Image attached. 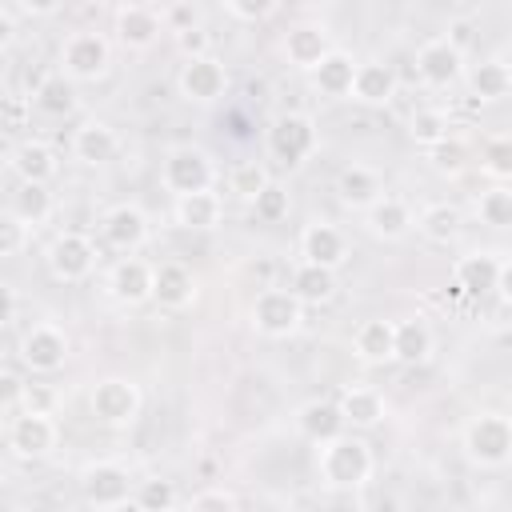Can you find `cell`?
<instances>
[{
    "label": "cell",
    "mask_w": 512,
    "mask_h": 512,
    "mask_svg": "<svg viewBox=\"0 0 512 512\" xmlns=\"http://www.w3.org/2000/svg\"><path fill=\"white\" fill-rule=\"evenodd\" d=\"M320 476L332 488H356L372 476V452L360 436H336L328 444H320Z\"/></svg>",
    "instance_id": "cell-1"
},
{
    "label": "cell",
    "mask_w": 512,
    "mask_h": 512,
    "mask_svg": "<svg viewBox=\"0 0 512 512\" xmlns=\"http://www.w3.org/2000/svg\"><path fill=\"white\" fill-rule=\"evenodd\" d=\"M464 452L480 468H504L512 456V424L500 412H480L464 428Z\"/></svg>",
    "instance_id": "cell-2"
},
{
    "label": "cell",
    "mask_w": 512,
    "mask_h": 512,
    "mask_svg": "<svg viewBox=\"0 0 512 512\" xmlns=\"http://www.w3.org/2000/svg\"><path fill=\"white\" fill-rule=\"evenodd\" d=\"M160 180L168 192L180 196H192V192H212V180H216V168H212V156L204 148H172L164 156V168H160Z\"/></svg>",
    "instance_id": "cell-3"
},
{
    "label": "cell",
    "mask_w": 512,
    "mask_h": 512,
    "mask_svg": "<svg viewBox=\"0 0 512 512\" xmlns=\"http://www.w3.org/2000/svg\"><path fill=\"white\" fill-rule=\"evenodd\" d=\"M268 152L272 160H280L284 168H296L304 164L312 152H316V124L300 112H288L280 116L272 128H268Z\"/></svg>",
    "instance_id": "cell-4"
},
{
    "label": "cell",
    "mask_w": 512,
    "mask_h": 512,
    "mask_svg": "<svg viewBox=\"0 0 512 512\" xmlns=\"http://www.w3.org/2000/svg\"><path fill=\"white\" fill-rule=\"evenodd\" d=\"M304 320V304L288 288H260L252 300V324L264 336H292Z\"/></svg>",
    "instance_id": "cell-5"
},
{
    "label": "cell",
    "mask_w": 512,
    "mask_h": 512,
    "mask_svg": "<svg viewBox=\"0 0 512 512\" xmlns=\"http://www.w3.org/2000/svg\"><path fill=\"white\" fill-rule=\"evenodd\" d=\"M108 40L100 32H72L60 48V76L68 80H96L108 68Z\"/></svg>",
    "instance_id": "cell-6"
},
{
    "label": "cell",
    "mask_w": 512,
    "mask_h": 512,
    "mask_svg": "<svg viewBox=\"0 0 512 512\" xmlns=\"http://www.w3.org/2000/svg\"><path fill=\"white\" fill-rule=\"evenodd\" d=\"M88 408H92V416H96L100 424L120 428V424L136 420V412H140V388H136L132 380H124V376H108V380H100V384L92 388Z\"/></svg>",
    "instance_id": "cell-7"
},
{
    "label": "cell",
    "mask_w": 512,
    "mask_h": 512,
    "mask_svg": "<svg viewBox=\"0 0 512 512\" xmlns=\"http://www.w3.org/2000/svg\"><path fill=\"white\" fill-rule=\"evenodd\" d=\"M92 264H96V248H92V240L84 232H60L52 240V248H48V268H52L56 280L76 284V280H84L92 272Z\"/></svg>",
    "instance_id": "cell-8"
},
{
    "label": "cell",
    "mask_w": 512,
    "mask_h": 512,
    "mask_svg": "<svg viewBox=\"0 0 512 512\" xmlns=\"http://www.w3.org/2000/svg\"><path fill=\"white\" fill-rule=\"evenodd\" d=\"M228 88V72L220 60L212 56H196V60H184L180 68V96L192 100V104H212L220 100Z\"/></svg>",
    "instance_id": "cell-9"
},
{
    "label": "cell",
    "mask_w": 512,
    "mask_h": 512,
    "mask_svg": "<svg viewBox=\"0 0 512 512\" xmlns=\"http://www.w3.org/2000/svg\"><path fill=\"white\" fill-rule=\"evenodd\" d=\"M500 272H504V260L500 256H492V252H468L452 268V288L464 292V296H472V300H480V296L496 292Z\"/></svg>",
    "instance_id": "cell-10"
},
{
    "label": "cell",
    "mask_w": 512,
    "mask_h": 512,
    "mask_svg": "<svg viewBox=\"0 0 512 512\" xmlns=\"http://www.w3.org/2000/svg\"><path fill=\"white\" fill-rule=\"evenodd\" d=\"M80 492L96 508H116L120 500H128V472L120 464H112V460L88 464L80 472Z\"/></svg>",
    "instance_id": "cell-11"
},
{
    "label": "cell",
    "mask_w": 512,
    "mask_h": 512,
    "mask_svg": "<svg viewBox=\"0 0 512 512\" xmlns=\"http://www.w3.org/2000/svg\"><path fill=\"white\" fill-rule=\"evenodd\" d=\"M20 360L32 372H56L68 360V336L52 324H36L24 340H20Z\"/></svg>",
    "instance_id": "cell-12"
},
{
    "label": "cell",
    "mask_w": 512,
    "mask_h": 512,
    "mask_svg": "<svg viewBox=\"0 0 512 512\" xmlns=\"http://www.w3.org/2000/svg\"><path fill=\"white\" fill-rule=\"evenodd\" d=\"M152 300L160 308H188L196 300V276L180 260H164L152 268Z\"/></svg>",
    "instance_id": "cell-13"
},
{
    "label": "cell",
    "mask_w": 512,
    "mask_h": 512,
    "mask_svg": "<svg viewBox=\"0 0 512 512\" xmlns=\"http://www.w3.org/2000/svg\"><path fill=\"white\" fill-rule=\"evenodd\" d=\"M8 444H12L16 456H28V460L52 452V448H56V424H52V416L20 412V416L12 420V428H8Z\"/></svg>",
    "instance_id": "cell-14"
},
{
    "label": "cell",
    "mask_w": 512,
    "mask_h": 512,
    "mask_svg": "<svg viewBox=\"0 0 512 512\" xmlns=\"http://www.w3.org/2000/svg\"><path fill=\"white\" fill-rule=\"evenodd\" d=\"M460 64H464V52H456L444 36L420 44V52H416V72H420V80L432 84V88L452 84V80L460 76Z\"/></svg>",
    "instance_id": "cell-15"
},
{
    "label": "cell",
    "mask_w": 512,
    "mask_h": 512,
    "mask_svg": "<svg viewBox=\"0 0 512 512\" xmlns=\"http://www.w3.org/2000/svg\"><path fill=\"white\" fill-rule=\"evenodd\" d=\"M300 256H304V264L336 272L344 264V256H348V244H344V236L332 224H308L300 232Z\"/></svg>",
    "instance_id": "cell-16"
},
{
    "label": "cell",
    "mask_w": 512,
    "mask_h": 512,
    "mask_svg": "<svg viewBox=\"0 0 512 512\" xmlns=\"http://www.w3.org/2000/svg\"><path fill=\"white\" fill-rule=\"evenodd\" d=\"M104 240L112 248H120V252H136L148 240V216L136 204H116L104 216Z\"/></svg>",
    "instance_id": "cell-17"
},
{
    "label": "cell",
    "mask_w": 512,
    "mask_h": 512,
    "mask_svg": "<svg viewBox=\"0 0 512 512\" xmlns=\"http://www.w3.org/2000/svg\"><path fill=\"white\" fill-rule=\"evenodd\" d=\"M108 288L120 304H140V300H152V264L136 260V256H124L116 260L112 276H108Z\"/></svg>",
    "instance_id": "cell-18"
},
{
    "label": "cell",
    "mask_w": 512,
    "mask_h": 512,
    "mask_svg": "<svg viewBox=\"0 0 512 512\" xmlns=\"http://www.w3.org/2000/svg\"><path fill=\"white\" fill-rule=\"evenodd\" d=\"M160 28L164 24H160V12L152 4H124L116 12V36L128 48H148L160 36Z\"/></svg>",
    "instance_id": "cell-19"
},
{
    "label": "cell",
    "mask_w": 512,
    "mask_h": 512,
    "mask_svg": "<svg viewBox=\"0 0 512 512\" xmlns=\"http://www.w3.org/2000/svg\"><path fill=\"white\" fill-rule=\"evenodd\" d=\"M328 52H332L328 32L316 28V24H296V28H288V36H284V56H288V64H296V68H304V72H312Z\"/></svg>",
    "instance_id": "cell-20"
},
{
    "label": "cell",
    "mask_w": 512,
    "mask_h": 512,
    "mask_svg": "<svg viewBox=\"0 0 512 512\" xmlns=\"http://www.w3.org/2000/svg\"><path fill=\"white\" fill-rule=\"evenodd\" d=\"M348 96H356L360 104H388L396 96V72L384 60H364V64H356Z\"/></svg>",
    "instance_id": "cell-21"
},
{
    "label": "cell",
    "mask_w": 512,
    "mask_h": 512,
    "mask_svg": "<svg viewBox=\"0 0 512 512\" xmlns=\"http://www.w3.org/2000/svg\"><path fill=\"white\" fill-rule=\"evenodd\" d=\"M120 148V136L104 124V120H84L72 136V152L80 164H108Z\"/></svg>",
    "instance_id": "cell-22"
},
{
    "label": "cell",
    "mask_w": 512,
    "mask_h": 512,
    "mask_svg": "<svg viewBox=\"0 0 512 512\" xmlns=\"http://www.w3.org/2000/svg\"><path fill=\"white\" fill-rule=\"evenodd\" d=\"M296 424H300V432L312 440V444H328V440H336V436H344V416H340V408H336V400H308L300 412H296Z\"/></svg>",
    "instance_id": "cell-23"
},
{
    "label": "cell",
    "mask_w": 512,
    "mask_h": 512,
    "mask_svg": "<svg viewBox=\"0 0 512 512\" xmlns=\"http://www.w3.org/2000/svg\"><path fill=\"white\" fill-rule=\"evenodd\" d=\"M336 196L348 204V208H372L380 196H384V184L372 168L364 164H348L340 176H336Z\"/></svg>",
    "instance_id": "cell-24"
},
{
    "label": "cell",
    "mask_w": 512,
    "mask_h": 512,
    "mask_svg": "<svg viewBox=\"0 0 512 512\" xmlns=\"http://www.w3.org/2000/svg\"><path fill=\"white\" fill-rule=\"evenodd\" d=\"M352 76H356V60L340 48H332L316 68H312V84L324 96H348L352 92Z\"/></svg>",
    "instance_id": "cell-25"
},
{
    "label": "cell",
    "mask_w": 512,
    "mask_h": 512,
    "mask_svg": "<svg viewBox=\"0 0 512 512\" xmlns=\"http://www.w3.org/2000/svg\"><path fill=\"white\" fill-rule=\"evenodd\" d=\"M12 168L20 172L24 184H48L56 176V152L44 140H24L12 152Z\"/></svg>",
    "instance_id": "cell-26"
},
{
    "label": "cell",
    "mask_w": 512,
    "mask_h": 512,
    "mask_svg": "<svg viewBox=\"0 0 512 512\" xmlns=\"http://www.w3.org/2000/svg\"><path fill=\"white\" fill-rule=\"evenodd\" d=\"M368 212V228H372V236H380V240H400L416 220H412V212H408V204L404 200H396V196H380L372 208H364Z\"/></svg>",
    "instance_id": "cell-27"
},
{
    "label": "cell",
    "mask_w": 512,
    "mask_h": 512,
    "mask_svg": "<svg viewBox=\"0 0 512 512\" xmlns=\"http://www.w3.org/2000/svg\"><path fill=\"white\" fill-rule=\"evenodd\" d=\"M392 332H396V324L392 320H364L360 328H356V336H352V348H356V356L364 360V364H384V360H392Z\"/></svg>",
    "instance_id": "cell-28"
},
{
    "label": "cell",
    "mask_w": 512,
    "mask_h": 512,
    "mask_svg": "<svg viewBox=\"0 0 512 512\" xmlns=\"http://www.w3.org/2000/svg\"><path fill=\"white\" fill-rule=\"evenodd\" d=\"M336 408H340L344 424H352V428H372L384 416V400H380L376 388H344Z\"/></svg>",
    "instance_id": "cell-29"
},
{
    "label": "cell",
    "mask_w": 512,
    "mask_h": 512,
    "mask_svg": "<svg viewBox=\"0 0 512 512\" xmlns=\"http://www.w3.org/2000/svg\"><path fill=\"white\" fill-rule=\"evenodd\" d=\"M432 352V332L424 320H400L396 332H392V360H404V364H420L428 360Z\"/></svg>",
    "instance_id": "cell-30"
},
{
    "label": "cell",
    "mask_w": 512,
    "mask_h": 512,
    "mask_svg": "<svg viewBox=\"0 0 512 512\" xmlns=\"http://www.w3.org/2000/svg\"><path fill=\"white\" fill-rule=\"evenodd\" d=\"M300 304H324L332 292H336V272L328 268H316V264H300L292 272V288H288Z\"/></svg>",
    "instance_id": "cell-31"
},
{
    "label": "cell",
    "mask_w": 512,
    "mask_h": 512,
    "mask_svg": "<svg viewBox=\"0 0 512 512\" xmlns=\"http://www.w3.org/2000/svg\"><path fill=\"white\" fill-rule=\"evenodd\" d=\"M12 216L24 228L28 224H44L52 216V192H48V184H24L20 180V188L12 192Z\"/></svg>",
    "instance_id": "cell-32"
},
{
    "label": "cell",
    "mask_w": 512,
    "mask_h": 512,
    "mask_svg": "<svg viewBox=\"0 0 512 512\" xmlns=\"http://www.w3.org/2000/svg\"><path fill=\"white\" fill-rule=\"evenodd\" d=\"M176 224L180 228H216L220 224V196L216 192H192L176 200Z\"/></svg>",
    "instance_id": "cell-33"
},
{
    "label": "cell",
    "mask_w": 512,
    "mask_h": 512,
    "mask_svg": "<svg viewBox=\"0 0 512 512\" xmlns=\"http://www.w3.org/2000/svg\"><path fill=\"white\" fill-rule=\"evenodd\" d=\"M468 84H472V92H476L480 100H500V96H508V88H512V72H508L504 60H484V64H476V68L468 72Z\"/></svg>",
    "instance_id": "cell-34"
},
{
    "label": "cell",
    "mask_w": 512,
    "mask_h": 512,
    "mask_svg": "<svg viewBox=\"0 0 512 512\" xmlns=\"http://www.w3.org/2000/svg\"><path fill=\"white\" fill-rule=\"evenodd\" d=\"M36 108L40 112H48V116H68L72 108H76V88H72V80L68 76H48V80H40V88H36Z\"/></svg>",
    "instance_id": "cell-35"
},
{
    "label": "cell",
    "mask_w": 512,
    "mask_h": 512,
    "mask_svg": "<svg viewBox=\"0 0 512 512\" xmlns=\"http://www.w3.org/2000/svg\"><path fill=\"white\" fill-rule=\"evenodd\" d=\"M460 224H464V216H460L456 204H432V208L420 212V232L436 244H448L460 232Z\"/></svg>",
    "instance_id": "cell-36"
},
{
    "label": "cell",
    "mask_w": 512,
    "mask_h": 512,
    "mask_svg": "<svg viewBox=\"0 0 512 512\" xmlns=\"http://www.w3.org/2000/svg\"><path fill=\"white\" fill-rule=\"evenodd\" d=\"M408 136H412L416 144H424V148L440 144V140L448 136V116H444L440 108H420V112H412V120H408Z\"/></svg>",
    "instance_id": "cell-37"
},
{
    "label": "cell",
    "mask_w": 512,
    "mask_h": 512,
    "mask_svg": "<svg viewBox=\"0 0 512 512\" xmlns=\"http://www.w3.org/2000/svg\"><path fill=\"white\" fill-rule=\"evenodd\" d=\"M268 184V172L256 164V160H244V164H236L232 172H228V192L232 196H240V200H256V192Z\"/></svg>",
    "instance_id": "cell-38"
},
{
    "label": "cell",
    "mask_w": 512,
    "mask_h": 512,
    "mask_svg": "<svg viewBox=\"0 0 512 512\" xmlns=\"http://www.w3.org/2000/svg\"><path fill=\"white\" fill-rule=\"evenodd\" d=\"M476 212H480V220H484V224H492V228H504V224H512V192H508L504 184L488 188V192L480 196Z\"/></svg>",
    "instance_id": "cell-39"
},
{
    "label": "cell",
    "mask_w": 512,
    "mask_h": 512,
    "mask_svg": "<svg viewBox=\"0 0 512 512\" xmlns=\"http://www.w3.org/2000/svg\"><path fill=\"white\" fill-rule=\"evenodd\" d=\"M252 212H256V220H264V224H276V220H284L288 216V192L280 188V184H264L260 192H256V200H252Z\"/></svg>",
    "instance_id": "cell-40"
},
{
    "label": "cell",
    "mask_w": 512,
    "mask_h": 512,
    "mask_svg": "<svg viewBox=\"0 0 512 512\" xmlns=\"http://www.w3.org/2000/svg\"><path fill=\"white\" fill-rule=\"evenodd\" d=\"M136 504L144 508V512H172V504H176V488H172V480H144L140 484V492H136Z\"/></svg>",
    "instance_id": "cell-41"
},
{
    "label": "cell",
    "mask_w": 512,
    "mask_h": 512,
    "mask_svg": "<svg viewBox=\"0 0 512 512\" xmlns=\"http://www.w3.org/2000/svg\"><path fill=\"white\" fill-rule=\"evenodd\" d=\"M464 156H468L464 144H460V140H448V136L428 148V160H432L436 172H460V168H464Z\"/></svg>",
    "instance_id": "cell-42"
},
{
    "label": "cell",
    "mask_w": 512,
    "mask_h": 512,
    "mask_svg": "<svg viewBox=\"0 0 512 512\" xmlns=\"http://www.w3.org/2000/svg\"><path fill=\"white\" fill-rule=\"evenodd\" d=\"M24 412H36V416H52L56 408V392L48 384H24V396H20Z\"/></svg>",
    "instance_id": "cell-43"
},
{
    "label": "cell",
    "mask_w": 512,
    "mask_h": 512,
    "mask_svg": "<svg viewBox=\"0 0 512 512\" xmlns=\"http://www.w3.org/2000/svg\"><path fill=\"white\" fill-rule=\"evenodd\" d=\"M24 240H28V228L8 212V216H0V256H16L20 248H24Z\"/></svg>",
    "instance_id": "cell-44"
},
{
    "label": "cell",
    "mask_w": 512,
    "mask_h": 512,
    "mask_svg": "<svg viewBox=\"0 0 512 512\" xmlns=\"http://www.w3.org/2000/svg\"><path fill=\"white\" fill-rule=\"evenodd\" d=\"M484 168L504 180V176L512 172V144H508V140H492V144L484 148Z\"/></svg>",
    "instance_id": "cell-45"
},
{
    "label": "cell",
    "mask_w": 512,
    "mask_h": 512,
    "mask_svg": "<svg viewBox=\"0 0 512 512\" xmlns=\"http://www.w3.org/2000/svg\"><path fill=\"white\" fill-rule=\"evenodd\" d=\"M160 24L180 36V32L196 28V8L192 4H168V8H160Z\"/></svg>",
    "instance_id": "cell-46"
},
{
    "label": "cell",
    "mask_w": 512,
    "mask_h": 512,
    "mask_svg": "<svg viewBox=\"0 0 512 512\" xmlns=\"http://www.w3.org/2000/svg\"><path fill=\"white\" fill-rule=\"evenodd\" d=\"M188 512H236V500L228 492H220V488H208V492L192 496Z\"/></svg>",
    "instance_id": "cell-47"
},
{
    "label": "cell",
    "mask_w": 512,
    "mask_h": 512,
    "mask_svg": "<svg viewBox=\"0 0 512 512\" xmlns=\"http://www.w3.org/2000/svg\"><path fill=\"white\" fill-rule=\"evenodd\" d=\"M224 12L236 16V20H264L272 12V4L268 0H228Z\"/></svg>",
    "instance_id": "cell-48"
},
{
    "label": "cell",
    "mask_w": 512,
    "mask_h": 512,
    "mask_svg": "<svg viewBox=\"0 0 512 512\" xmlns=\"http://www.w3.org/2000/svg\"><path fill=\"white\" fill-rule=\"evenodd\" d=\"M176 44H180V52L188 56V60H196V56H208V32L196 24V28H188V32H180L176 36Z\"/></svg>",
    "instance_id": "cell-49"
},
{
    "label": "cell",
    "mask_w": 512,
    "mask_h": 512,
    "mask_svg": "<svg viewBox=\"0 0 512 512\" xmlns=\"http://www.w3.org/2000/svg\"><path fill=\"white\" fill-rule=\"evenodd\" d=\"M20 396H24V380L0 368V404H20Z\"/></svg>",
    "instance_id": "cell-50"
},
{
    "label": "cell",
    "mask_w": 512,
    "mask_h": 512,
    "mask_svg": "<svg viewBox=\"0 0 512 512\" xmlns=\"http://www.w3.org/2000/svg\"><path fill=\"white\" fill-rule=\"evenodd\" d=\"M444 40H448L456 52H464V48H468V40H472V20H452Z\"/></svg>",
    "instance_id": "cell-51"
},
{
    "label": "cell",
    "mask_w": 512,
    "mask_h": 512,
    "mask_svg": "<svg viewBox=\"0 0 512 512\" xmlns=\"http://www.w3.org/2000/svg\"><path fill=\"white\" fill-rule=\"evenodd\" d=\"M12 312H16V292L8 284H0V324H8Z\"/></svg>",
    "instance_id": "cell-52"
},
{
    "label": "cell",
    "mask_w": 512,
    "mask_h": 512,
    "mask_svg": "<svg viewBox=\"0 0 512 512\" xmlns=\"http://www.w3.org/2000/svg\"><path fill=\"white\" fill-rule=\"evenodd\" d=\"M0 116H8V120L20 128V124H24V104H20V100H0Z\"/></svg>",
    "instance_id": "cell-53"
},
{
    "label": "cell",
    "mask_w": 512,
    "mask_h": 512,
    "mask_svg": "<svg viewBox=\"0 0 512 512\" xmlns=\"http://www.w3.org/2000/svg\"><path fill=\"white\" fill-rule=\"evenodd\" d=\"M12 32H16V24H12V12H8V8H0V52L12 44Z\"/></svg>",
    "instance_id": "cell-54"
},
{
    "label": "cell",
    "mask_w": 512,
    "mask_h": 512,
    "mask_svg": "<svg viewBox=\"0 0 512 512\" xmlns=\"http://www.w3.org/2000/svg\"><path fill=\"white\" fill-rule=\"evenodd\" d=\"M16 8H20L24 16H52L60 4H52V0H48V4H32V0H24V4H16Z\"/></svg>",
    "instance_id": "cell-55"
},
{
    "label": "cell",
    "mask_w": 512,
    "mask_h": 512,
    "mask_svg": "<svg viewBox=\"0 0 512 512\" xmlns=\"http://www.w3.org/2000/svg\"><path fill=\"white\" fill-rule=\"evenodd\" d=\"M108 512H144V508H140L136 500H120V504H116V508H108Z\"/></svg>",
    "instance_id": "cell-56"
}]
</instances>
